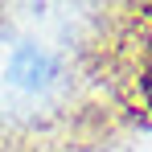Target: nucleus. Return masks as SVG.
<instances>
[{
    "instance_id": "obj_1",
    "label": "nucleus",
    "mask_w": 152,
    "mask_h": 152,
    "mask_svg": "<svg viewBox=\"0 0 152 152\" xmlns=\"http://www.w3.org/2000/svg\"><path fill=\"white\" fill-rule=\"evenodd\" d=\"M127 50H132V53H144V50H152V8H140V12L132 17Z\"/></svg>"
}]
</instances>
